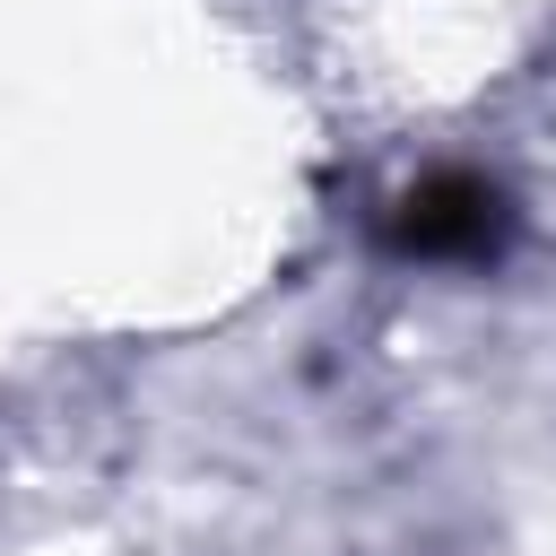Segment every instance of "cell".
I'll return each instance as SVG.
<instances>
[{"label":"cell","mask_w":556,"mask_h":556,"mask_svg":"<svg viewBox=\"0 0 556 556\" xmlns=\"http://www.w3.org/2000/svg\"><path fill=\"white\" fill-rule=\"evenodd\" d=\"M504 235H513V208L469 165H434V174H417L391 200V252H408V261H460V269H478V261L504 252Z\"/></svg>","instance_id":"obj_1"}]
</instances>
